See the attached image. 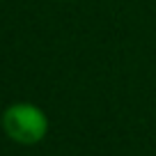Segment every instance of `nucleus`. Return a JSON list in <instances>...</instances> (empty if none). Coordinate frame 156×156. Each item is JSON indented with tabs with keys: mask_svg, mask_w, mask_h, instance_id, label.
Returning a JSON list of instances; mask_svg holds the SVG:
<instances>
[{
	"mask_svg": "<svg viewBox=\"0 0 156 156\" xmlns=\"http://www.w3.org/2000/svg\"><path fill=\"white\" fill-rule=\"evenodd\" d=\"M2 131L16 145H37L48 133V117L34 103H12L2 112Z\"/></svg>",
	"mask_w": 156,
	"mask_h": 156,
	"instance_id": "1",
	"label": "nucleus"
}]
</instances>
